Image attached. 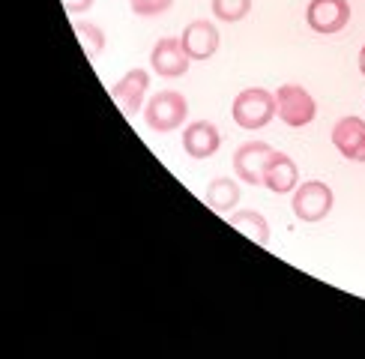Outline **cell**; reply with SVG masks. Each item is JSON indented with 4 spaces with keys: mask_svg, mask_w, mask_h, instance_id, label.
<instances>
[{
    "mask_svg": "<svg viewBox=\"0 0 365 359\" xmlns=\"http://www.w3.org/2000/svg\"><path fill=\"white\" fill-rule=\"evenodd\" d=\"M231 117L240 129L246 132H257L264 129L272 117H279V108H276V93H269L264 87H246L240 90L234 96V105H231Z\"/></svg>",
    "mask_w": 365,
    "mask_h": 359,
    "instance_id": "1",
    "label": "cell"
},
{
    "mask_svg": "<svg viewBox=\"0 0 365 359\" xmlns=\"http://www.w3.org/2000/svg\"><path fill=\"white\" fill-rule=\"evenodd\" d=\"M189 117V102L180 90H159L156 96H150L144 105V123L153 132H177Z\"/></svg>",
    "mask_w": 365,
    "mask_h": 359,
    "instance_id": "2",
    "label": "cell"
},
{
    "mask_svg": "<svg viewBox=\"0 0 365 359\" xmlns=\"http://www.w3.org/2000/svg\"><path fill=\"white\" fill-rule=\"evenodd\" d=\"M276 108H279V120L291 129H306L317 117V102L302 84H279Z\"/></svg>",
    "mask_w": 365,
    "mask_h": 359,
    "instance_id": "3",
    "label": "cell"
},
{
    "mask_svg": "<svg viewBox=\"0 0 365 359\" xmlns=\"http://www.w3.org/2000/svg\"><path fill=\"white\" fill-rule=\"evenodd\" d=\"M332 204H336V194L332 189L324 183V180H309V183H299L294 189V198H291V209L299 222L314 224V222H324L332 213Z\"/></svg>",
    "mask_w": 365,
    "mask_h": 359,
    "instance_id": "4",
    "label": "cell"
},
{
    "mask_svg": "<svg viewBox=\"0 0 365 359\" xmlns=\"http://www.w3.org/2000/svg\"><path fill=\"white\" fill-rule=\"evenodd\" d=\"M306 21L317 36H336L351 24V4L347 0H309Z\"/></svg>",
    "mask_w": 365,
    "mask_h": 359,
    "instance_id": "5",
    "label": "cell"
},
{
    "mask_svg": "<svg viewBox=\"0 0 365 359\" xmlns=\"http://www.w3.org/2000/svg\"><path fill=\"white\" fill-rule=\"evenodd\" d=\"M147 90H150V72L147 69H129L123 78L111 84V99L117 102V108L123 111V117L135 120L138 111L144 108Z\"/></svg>",
    "mask_w": 365,
    "mask_h": 359,
    "instance_id": "6",
    "label": "cell"
},
{
    "mask_svg": "<svg viewBox=\"0 0 365 359\" xmlns=\"http://www.w3.org/2000/svg\"><path fill=\"white\" fill-rule=\"evenodd\" d=\"M189 63H192V57L182 48L180 36H165L150 51V66L162 78H180V75L189 72Z\"/></svg>",
    "mask_w": 365,
    "mask_h": 359,
    "instance_id": "7",
    "label": "cell"
},
{
    "mask_svg": "<svg viewBox=\"0 0 365 359\" xmlns=\"http://www.w3.org/2000/svg\"><path fill=\"white\" fill-rule=\"evenodd\" d=\"M180 42H182V48H186V54L192 60H210L219 51L222 36H219L216 24H212L210 19H195V21H189L186 27H182Z\"/></svg>",
    "mask_w": 365,
    "mask_h": 359,
    "instance_id": "8",
    "label": "cell"
},
{
    "mask_svg": "<svg viewBox=\"0 0 365 359\" xmlns=\"http://www.w3.org/2000/svg\"><path fill=\"white\" fill-rule=\"evenodd\" d=\"M269 153H272V147L267 141H246L242 147H237V153H234L237 180H242L249 186H264V165Z\"/></svg>",
    "mask_w": 365,
    "mask_h": 359,
    "instance_id": "9",
    "label": "cell"
},
{
    "mask_svg": "<svg viewBox=\"0 0 365 359\" xmlns=\"http://www.w3.org/2000/svg\"><path fill=\"white\" fill-rule=\"evenodd\" d=\"M332 147L339 150L344 159L351 162H365V120L347 114L332 126Z\"/></svg>",
    "mask_w": 365,
    "mask_h": 359,
    "instance_id": "10",
    "label": "cell"
},
{
    "mask_svg": "<svg viewBox=\"0 0 365 359\" xmlns=\"http://www.w3.org/2000/svg\"><path fill=\"white\" fill-rule=\"evenodd\" d=\"M219 147H222V132L210 120H195V123L182 129V150H186L189 159H210L219 153Z\"/></svg>",
    "mask_w": 365,
    "mask_h": 359,
    "instance_id": "11",
    "label": "cell"
},
{
    "mask_svg": "<svg viewBox=\"0 0 365 359\" xmlns=\"http://www.w3.org/2000/svg\"><path fill=\"white\" fill-rule=\"evenodd\" d=\"M297 186H299L297 162L287 153L272 150V153L267 156V165H264V189H269L272 194H291Z\"/></svg>",
    "mask_w": 365,
    "mask_h": 359,
    "instance_id": "12",
    "label": "cell"
},
{
    "mask_svg": "<svg viewBox=\"0 0 365 359\" xmlns=\"http://www.w3.org/2000/svg\"><path fill=\"white\" fill-rule=\"evenodd\" d=\"M204 204L219 216H231V209L240 204V186L231 177H216L204 192Z\"/></svg>",
    "mask_w": 365,
    "mask_h": 359,
    "instance_id": "13",
    "label": "cell"
},
{
    "mask_svg": "<svg viewBox=\"0 0 365 359\" xmlns=\"http://www.w3.org/2000/svg\"><path fill=\"white\" fill-rule=\"evenodd\" d=\"M231 228H237L240 234H246L252 243L257 246H269V222L257 213V209H237V213L227 216Z\"/></svg>",
    "mask_w": 365,
    "mask_h": 359,
    "instance_id": "14",
    "label": "cell"
},
{
    "mask_svg": "<svg viewBox=\"0 0 365 359\" xmlns=\"http://www.w3.org/2000/svg\"><path fill=\"white\" fill-rule=\"evenodd\" d=\"M72 30H75V36H78L87 60H99V54L105 51V30L90 21H72Z\"/></svg>",
    "mask_w": 365,
    "mask_h": 359,
    "instance_id": "15",
    "label": "cell"
},
{
    "mask_svg": "<svg viewBox=\"0 0 365 359\" xmlns=\"http://www.w3.org/2000/svg\"><path fill=\"white\" fill-rule=\"evenodd\" d=\"M212 19H219L225 24H237L252 12V0H210Z\"/></svg>",
    "mask_w": 365,
    "mask_h": 359,
    "instance_id": "16",
    "label": "cell"
},
{
    "mask_svg": "<svg viewBox=\"0 0 365 359\" xmlns=\"http://www.w3.org/2000/svg\"><path fill=\"white\" fill-rule=\"evenodd\" d=\"M129 6L141 19H156V15H165L174 6V0H129Z\"/></svg>",
    "mask_w": 365,
    "mask_h": 359,
    "instance_id": "17",
    "label": "cell"
},
{
    "mask_svg": "<svg viewBox=\"0 0 365 359\" xmlns=\"http://www.w3.org/2000/svg\"><path fill=\"white\" fill-rule=\"evenodd\" d=\"M93 4H96V0H63V9L69 15H78V12H87Z\"/></svg>",
    "mask_w": 365,
    "mask_h": 359,
    "instance_id": "18",
    "label": "cell"
},
{
    "mask_svg": "<svg viewBox=\"0 0 365 359\" xmlns=\"http://www.w3.org/2000/svg\"><path fill=\"white\" fill-rule=\"evenodd\" d=\"M356 66H359V72H362V78H365V45L359 48V57H356Z\"/></svg>",
    "mask_w": 365,
    "mask_h": 359,
    "instance_id": "19",
    "label": "cell"
}]
</instances>
